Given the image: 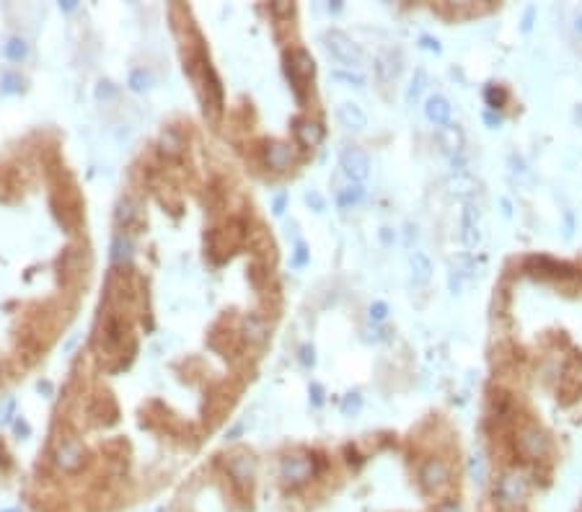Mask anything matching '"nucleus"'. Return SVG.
<instances>
[{"mask_svg":"<svg viewBox=\"0 0 582 512\" xmlns=\"http://www.w3.org/2000/svg\"><path fill=\"white\" fill-rule=\"evenodd\" d=\"M530 491V476L520 469H510L499 476L497 487H495V502L505 510H512L526 502Z\"/></svg>","mask_w":582,"mask_h":512,"instance_id":"f257e3e1","label":"nucleus"},{"mask_svg":"<svg viewBox=\"0 0 582 512\" xmlns=\"http://www.w3.org/2000/svg\"><path fill=\"white\" fill-rule=\"evenodd\" d=\"M50 207H52L57 223L63 225L65 231H75L81 225L83 204H81V197H78L73 186L70 189H54L52 197H50Z\"/></svg>","mask_w":582,"mask_h":512,"instance_id":"f03ea898","label":"nucleus"},{"mask_svg":"<svg viewBox=\"0 0 582 512\" xmlns=\"http://www.w3.org/2000/svg\"><path fill=\"white\" fill-rule=\"evenodd\" d=\"M285 73L295 88V96H306V83L313 78V57L306 50H290L285 54Z\"/></svg>","mask_w":582,"mask_h":512,"instance_id":"7ed1b4c3","label":"nucleus"},{"mask_svg":"<svg viewBox=\"0 0 582 512\" xmlns=\"http://www.w3.org/2000/svg\"><path fill=\"white\" fill-rule=\"evenodd\" d=\"M244 238H246V223H241V220H231V223L225 225V228L212 231V233H210V254H212V259H215V262L228 259L233 248L241 244Z\"/></svg>","mask_w":582,"mask_h":512,"instance_id":"20e7f679","label":"nucleus"},{"mask_svg":"<svg viewBox=\"0 0 582 512\" xmlns=\"http://www.w3.org/2000/svg\"><path fill=\"white\" fill-rule=\"evenodd\" d=\"M52 458H54V466H57V469L75 473V471H81L85 466L88 453H85V448L78 442V440L65 438V440H57V442H54Z\"/></svg>","mask_w":582,"mask_h":512,"instance_id":"39448f33","label":"nucleus"},{"mask_svg":"<svg viewBox=\"0 0 582 512\" xmlns=\"http://www.w3.org/2000/svg\"><path fill=\"white\" fill-rule=\"evenodd\" d=\"M316 471V463L311 456L306 453H293V456H285L282 458V466H280V473H282V481L290 484V487H300L306 484Z\"/></svg>","mask_w":582,"mask_h":512,"instance_id":"423d86ee","label":"nucleus"},{"mask_svg":"<svg viewBox=\"0 0 582 512\" xmlns=\"http://www.w3.org/2000/svg\"><path fill=\"white\" fill-rule=\"evenodd\" d=\"M515 448H518V453L523 458L528 460L543 458L549 453V438H546V432L539 429V427H523L518 435H515Z\"/></svg>","mask_w":582,"mask_h":512,"instance_id":"0eeeda50","label":"nucleus"},{"mask_svg":"<svg viewBox=\"0 0 582 512\" xmlns=\"http://www.w3.org/2000/svg\"><path fill=\"white\" fill-rule=\"evenodd\" d=\"M324 42H326V50L334 57H337L342 65H347V67H360L362 65V52L360 47L349 39L347 34L342 32H329L326 36H324Z\"/></svg>","mask_w":582,"mask_h":512,"instance_id":"6e6552de","label":"nucleus"},{"mask_svg":"<svg viewBox=\"0 0 582 512\" xmlns=\"http://www.w3.org/2000/svg\"><path fill=\"white\" fill-rule=\"evenodd\" d=\"M450 484V469L443 458H430L422 463L419 469V487L427 494H437Z\"/></svg>","mask_w":582,"mask_h":512,"instance_id":"1a4fd4ad","label":"nucleus"},{"mask_svg":"<svg viewBox=\"0 0 582 512\" xmlns=\"http://www.w3.org/2000/svg\"><path fill=\"white\" fill-rule=\"evenodd\" d=\"M339 160H342V169H344V173H347L352 182H365L371 176V158H368L365 150L349 145V148L342 150V158Z\"/></svg>","mask_w":582,"mask_h":512,"instance_id":"9d476101","label":"nucleus"},{"mask_svg":"<svg viewBox=\"0 0 582 512\" xmlns=\"http://www.w3.org/2000/svg\"><path fill=\"white\" fill-rule=\"evenodd\" d=\"M225 471H228V476L233 479V484H236V487L249 489V487L254 484V476H256V460L251 458V456L238 453V456H231V458H228V463H225Z\"/></svg>","mask_w":582,"mask_h":512,"instance_id":"9b49d317","label":"nucleus"},{"mask_svg":"<svg viewBox=\"0 0 582 512\" xmlns=\"http://www.w3.org/2000/svg\"><path fill=\"white\" fill-rule=\"evenodd\" d=\"M88 416H91V422H96V425L112 427L119 419V404L114 401L112 394L96 396V398H91V404H88Z\"/></svg>","mask_w":582,"mask_h":512,"instance_id":"f8f14e48","label":"nucleus"},{"mask_svg":"<svg viewBox=\"0 0 582 512\" xmlns=\"http://www.w3.org/2000/svg\"><path fill=\"white\" fill-rule=\"evenodd\" d=\"M83 275V251L81 248H65L60 256V279L63 282H75Z\"/></svg>","mask_w":582,"mask_h":512,"instance_id":"ddd939ff","label":"nucleus"},{"mask_svg":"<svg viewBox=\"0 0 582 512\" xmlns=\"http://www.w3.org/2000/svg\"><path fill=\"white\" fill-rule=\"evenodd\" d=\"M295 138L303 148H316L318 142L324 140V127L318 125L316 119L298 117L295 119Z\"/></svg>","mask_w":582,"mask_h":512,"instance_id":"4468645a","label":"nucleus"},{"mask_svg":"<svg viewBox=\"0 0 582 512\" xmlns=\"http://www.w3.org/2000/svg\"><path fill=\"white\" fill-rule=\"evenodd\" d=\"M337 119L342 122V127H347V129L368 127V114H365L360 104H355V101H342L337 109Z\"/></svg>","mask_w":582,"mask_h":512,"instance_id":"2eb2a0df","label":"nucleus"},{"mask_svg":"<svg viewBox=\"0 0 582 512\" xmlns=\"http://www.w3.org/2000/svg\"><path fill=\"white\" fill-rule=\"evenodd\" d=\"M264 163L272 171H285L293 163V148L287 142H267Z\"/></svg>","mask_w":582,"mask_h":512,"instance_id":"dca6fc26","label":"nucleus"},{"mask_svg":"<svg viewBox=\"0 0 582 512\" xmlns=\"http://www.w3.org/2000/svg\"><path fill=\"white\" fill-rule=\"evenodd\" d=\"M101 337H104L106 350H116V347H122L125 339H127V323L119 319V316H106L104 334Z\"/></svg>","mask_w":582,"mask_h":512,"instance_id":"f3484780","label":"nucleus"},{"mask_svg":"<svg viewBox=\"0 0 582 512\" xmlns=\"http://www.w3.org/2000/svg\"><path fill=\"white\" fill-rule=\"evenodd\" d=\"M267 334H269V326H267V321L262 319V316H256V313H249L244 319V323H241V337H244L249 344H264Z\"/></svg>","mask_w":582,"mask_h":512,"instance_id":"a211bd4d","label":"nucleus"},{"mask_svg":"<svg viewBox=\"0 0 582 512\" xmlns=\"http://www.w3.org/2000/svg\"><path fill=\"white\" fill-rule=\"evenodd\" d=\"M424 111H427V119H430L433 125H437V127H445V125L450 122V104H448L443 96H430V98H427V107H424Z\"/></svg>","mask_w":582,"mask_h":512,"instance_id":"6ab92c4d","label":"nucleus"},{"mask_svg":"<svg viewBox=\"0 0 582 512\" xmlns=\"http://www.w3.org/2000/svg\"><path fill=\"white\" fill-rule=\"evenodd\" d=\"M109 259H112V264H114V267H125L129 259H132V241H129L125 233L114 235V241H112V251H109Z\"/></svg>","mask_w":582,"mask_h":512,"instance_id":"aec40b11","label":"nucleus"},{"mask_svg":"<svg viewBox=\"0 0 582 512\" xmlns=\"http://www.w3.org/2000/svg\"><path fill=\"white\" fill-rule=\"evenodd\" d=\"M138 220V204L132 197H122L114 207V223L119 228H129V225Z\"/></svg>","mask_w":582,"mask_h":512,"instance_id":"412c9836","label":"nucleus"},{"mask_svg":"<svg viewBox=\"0 0 582 512\" xmlns=\"http://www.w3.org/2000/svg\"><path fill=\"white\" fill-rule=\"evenodd\" d=\"M160 153L166 156V158H179L181 153H184V138H181L176 129H163V135H160Z\"/></svg>","mask_w":582,"mask_h":512,"instance_id":"4be33fe9","label":"nucleus"},{"mask_svg":"<svg viewBox=\"0 0 582 512\" xmlns=\"http://www.w3.org/2000/svg\"><path fill=\"white\" fill-rule=\"evenodd\" d=\"M26 54H29V44L23 42L21 36H13V39H8V44H6V57H8V60H13V63H21Z\"/></svg>","mask_w":582,"mask_h":512,"instance_id":"5701e85b","label":"nucleus"},{"mask_svg":"<svg viewBox=\"0 0 582 512\" xmlns=\"http://www.w3.org/2000/svg\"><path fill=\"white\" fill-rule=\"evenodd\" d=\"M412 269H414V277H417V282H424V279H430L433 264H430V259H427L424 254H414L412 256Z\"/></svg>","mask_w":582,"mask_h":512,"instance_id":"b1692460","label":"nucleus"},{"mask_svg":"<svg viewBox=\"0 0 582 512\" xmlns=\"http://www.w3.org/2000/svg\"><path fill=\"white\" fill-rule=\"evenodd\" d=\"M365 197V189L362 186H357V184H349V186H344L342 192H339V204L342 207H349V204H357Z\"/></svg>","mask_w":582,"mask_h":512,"instance_id":"393cba45","label":"nucleus"},{"mask_svg":"<svg viewBox=\"0 0 582 512\" xmlns=\"http://www.w3.org/2000/svg\"><path fill=\"white\" fill-rule=\"evenodd\" d=\"M440 140H443V145L448 150H458V148H461V132H458L455 127H450V125L440 127Z\"/></svg>","mask_w":582,"mask_h":512,"instance_id":"a878e982","label":"nucleus"},{"mask_svg":"<svg viewBox=\"0 0 582 512\" xmlns=\"http://www.w3.org/2000/svg\"><path fill=\"white\" fill-rule=\"evenodd\" d=\"M21 88H23L21 75H16V73L3 75V81H0V91H3V94H19Z\"/></svg>","mask_w":582,"mask_h":512,"instance_id":"bb28decb","label":"nucleus"},{"mask_svg":"<svg viewBox=\"0 0 582 512\" xmlns=\"http://www.w3.org/2000/svg\"><path fill=\"white\" fill-rule=\"evenodd\" d=\"M148 85H150V73H145L143 67H138V70L129 73V88H132V91H145Z\"/></svg>","mask_w":582,"mask_h":512,"instance_id":"cd10ccee","label":"nucleus"},{"mask_svg":"<svg viewBox=\"0 0 582 512\" xmlns=\"http://www.w3.org/2000/svg\"><path fill=\"white\" fill-rule=\"evenodd\" d=\"M267 275H269V272H267V267L262 264V262H254L251 269H249V279H251V285H254V288H262V282H264Z\"/></svg>","mask_w":582,"mask_h":512,"instance_id":"c85d7f7f","label":"nucleus"},{"mask_svg":"<svg viewBox=\"0 0 582 512\" xmlns=\"http://www.w3.org/2000/svg\"><path fill=\"white\" fill-rule=\"evenodd\" d=\"M505 98H508V94L502 91V88H487V101H489V107L492 109H499L502 104H505Z\"/></svg>","mask_w":582,"mask_h":512,"instance_id":"c756f323","label":"nucleus"},{"mask_svg":"<svg viewBox=\"0 0 582 512\" xmlns=\"http://www.w3.org/2000/svg\"><path fill=\"white\" fill-rule=\"evenodd\" d=\"M334 78H337V81H342V83L355 85V88H362V85H365V78H362V75H357V73H344V70H337V73H334Z\"/></svg>","mask_w":582,"mask_h":512,"instance_id":"7c9ffc66","label":"nucleus"},{"mask_svg":"<svg viewBox=\"0 0 582 512\" xmlns=\"http://www.w3.org/2000/svg\"><path fill=\"white\" fill-rule=\"evenodd\" d=\"M433 512H464V510H461V504H458V502L443 500V502H437V504H435Z\"/></svg>","mask_w":582,"mask_h":512,"instance_id":"2f4dec72","label":"nucleus"},{"mask_svg":"<svg viewBox=\"0 0 582 512\" xmlns=\"http://www.w3.org/2000/svg\"><path fill=\"white\" fill-rule=\"evenodd\" d=\"M269 8H272L275 16H293V11H295V6H293V3H272Z\"/></svg>","mask_w":582,"mask_h":512,"instance_id":"473e14b6","label":"nucleus"},{"mask_svg":"<svg viewBox=\"0 0 582 512\" xmlns=\"http://www.w3.org/2000/svg\"><path fill=\"white\" fill-rule=\"evenodd\" d=\"M13 429H16L19 435H23V438H29V435H32V427H29V422H26V419H21V416L13 422Z\"/></svg>","mask_w":582,"mask_h":512,"instance_id":"72a5a7b5","label":"nucleus"},{"mask_svg":"<svg viewBox=\"0 0 582 512\" xmlns=\"http://www.w3.org/2000/svg\"><path fill=\"white\" fill-rule=\"evenodd\" d=\"M386 313H388V308H386L383 303H375V306H371V316L375 321H383V319H386Z\"/></svg>","mask_w":582,"mask_h":512,"instance_id":"f704fd0d","label":"nucleus"},{"mask_svg":"<svg viewBox=\"0 0 582 512\" xmlns=\"http://www.w3.org/2000/svg\"><path fill=\"white\" fill-rule=\"evenodd\" d=\"M300 363L313 365V347H300Z\"/></svg>","mask_w":582,"mask_h":512,"instance_id":"c9c22d12","label":"nucleus"},{"mask_svg":"<svg viewBox=\"0 0 582 512\" xmlns=\"http://www.w3.org/2000/svg\"><path fill=\"white\" fill-rule=\"evenodd\" d=\"M96 96H98V98L114 96V88H112V83H101V85H98V88H96Z\"/></svg>","mask_w":582,"mask_h":512,"instance_id":"e433bc0d","label":"nucleus"},{"mask_svg":"<svg viewBox=\"0 0 582 512\" xmlns=\"http://www.w3.org/2000/svg\"><path fill=\"white\" fill-rule=\"evenodd\" d=\"M37 391L44 396H52V383H50V381H39V383H37Z\"/></svg>","mask_w":582,"mask_h":512,"instance_id":"4c0bfd02","label":"nucleus"},{"mask_svg":"<svg viewBox=\"0 0 582 512\" xmlns=\"http://www.w3.org/2000/svg\"><path fill=\"white\" fill-rule=\"evenodd\" d=\"M60 8H63L65 13H73L75 8H78V3H75V0H63V3H60Z\"/></svg>","mask_w":582,"mask_h":512,"instance_id":"58836bf2","label":"nucleus"},{"mask_svg":"<svg viewBox=\"0 0 582 512\" xmlns=\"http://www.w3.org/2000/svg\"><path fill=\"white\" fill-rule=\"evenodd\" d=\"M308 202H313V207H316V210H324V200H321L318 194H308Z\"/></svg>","mask_w":582,"mask_h":512,"instance_id":"ea45409f","label":"nucleus"},{"mask_svg":"<svg viewBox=\"0 0 582 512\" xmlns=\"http://www.w3.org/2000/svg\"><path fill=\"white\" fill-rule=\"evenodd\" d=\"M306 262V246H298V254H295V264H303Z\"/></svg>","mask_w":582,"mask_h":512,"instance_id":"a19ab883","label":"nucleus"},{"mask_svg":"<svg viewBox=\"0 0 582 512\" xmlns=\"http://www.w3.org/2000/svg\"><path fill=\"white\" fill-rule=\"evenodd\" d=\"M313 401H321V388H318V385H313Z\"/></svg>","mask_w":582,"mask_h":512,"instance_id":"79ce46f5","label":"nucleus"}]
</instances>
